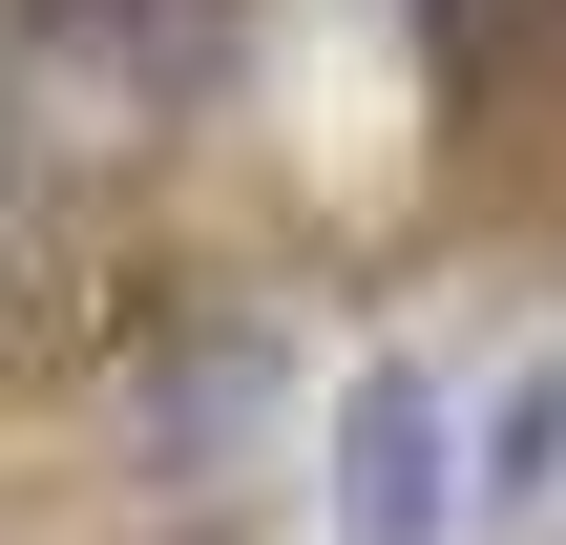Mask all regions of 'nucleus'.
<instances>
[{
	"mask_svg": "<svg viewBox=\"0 0 566 545\" xmlns=\"http://www.w3.org/2000/svg\"><path fill=\"white\" fill-rule=\"evenodd\" d=\"M462 504H483L462 399H441L420 357H378V378L336 399V545H462Z\"/></svg>",
	"mask_w": 566,
	"mask_h": 545,
	"instance_id": "obj_1",
	"label": "nucleus"
},
{
	"mask_svg": "<svg viewBox=\"0 0 566 545\" xmlns=\"http://www.w3.org/2000/svg\"><path fill=\"white\" fill-rule=\"evenodd\" d=\"M0 189H21V126H0Z\"/></svg>",
	"mask_w": 566,
	"mask_h": 545,
	"instance_id": "obj_4",
	"label": "nucleus"
},
{
	"mask_svg": "<svg viewBox=\"0 0 566 545\" xmlns=\"http://www.w3.org/2000/svg\"><path fill=\"white\" fill-rule=\"evenodd\" d=\"M42 21H63L105 84H147V105H189V84L231 63V0H42Z\"/></svg>",
	"mask_w": 566,
	"mask_h": 545,
	"instance_id": "obj_2",
	"label": "nucleus"
},
{
	"mask_svg": "<svg viewBox=\"0 0 566 545\" xmlns=\"http://www.w3.org/2000/svg\"><path fill=\"white\" fill-rule=\"evenodd\" d=\"M483 504H566V357L504 378V420H483Z\"/></svg>",
	"mask_w": 566,
	"mask_h": 545,
	"instance_id": "obj_3",
	"label": "nucleus"
}]
</instances>
